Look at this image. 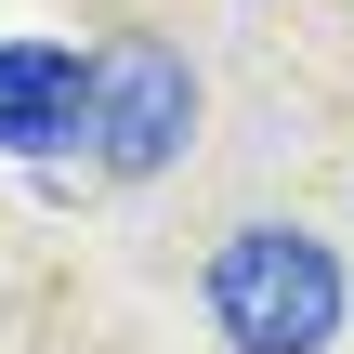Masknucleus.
<instances>
[{"label":"nucleus","mask_w":354,"mask_h":354,"mask_svg":"<svg viewBox=\"0 0 354 354\" xmlns=\"http://www.w3.org/2000/svg\"><path fill=\"white\" fill-rule=\"evenodd\" d=\"M92 118V53L66 39H0V158H66Z\"/></svg>","instance_id":"7ed1b4c3"},{"label":"nucleus","mask_w":354,"mask_h":354,"mask_svg":"<svg viewBox=\"0 0 354 354\" xmlns=\"http://www.w3.org/2000/svg\"><path fill=\"white\" fill-rule=\"evenodd\" d=\"M197 145V66L171 53V39H105L92 53V118H79V158L92 171H118V184H158L171 158Z\"/></svg>","instance_id":"f03ea898"},{"label":"nucleus","mask_w":354,"mask_h":354,"mask_svg":"<svg viewBox=\"0 0 354 354\" xmlns=\"http://www.w3.org/2000/svg\"><path fill=\"white\" fill-rule=\"evenodd\" d=\"M197 302H210V328H223L236 354H328L354 276H342V250L302 236V223H236V236L210 250Z\"/></svg>","instance_id":"f257e3e1"}]
</instances>
